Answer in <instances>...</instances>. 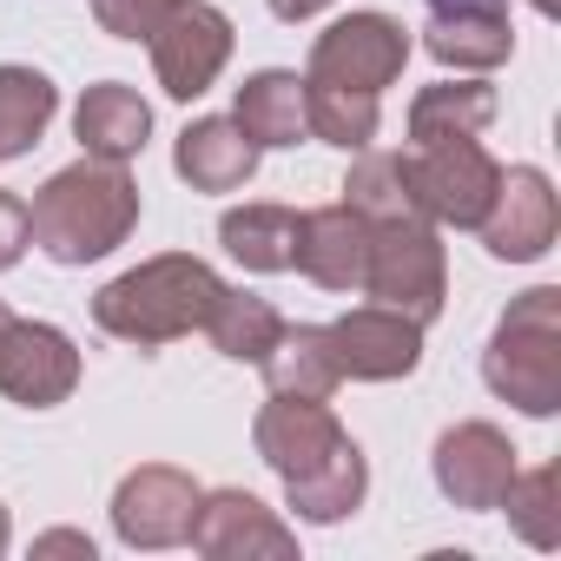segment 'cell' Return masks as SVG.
Returning a JSON list of instances; mask_svg holds the SVG:
<instances>
[{
	"instance_id": "29",
	"label": "cell",
	"mask_w": 561,
	"mask_h": 561,
	"mask_svg": "<svg viewBox=\"0 0 561 561\" xmlns=\"http://www.w3.org/2000/svg\"><path fill=\"white\" fill-rule=\"evenodd\" d=\"M34 244V225H27V198L0 185V271H14Z\"/></svg>"
},
{
	"instance_id": "7",
	"label": "cell",
	"mask_w": 561,
	"mask_h": 561,
	"mask_svg": "<svg viewBox=\"0 0 561 561\" xmlns=\"http://www.w3.org/2000/svg\"><path fill=\"white\" fill-rule=\"evenodd\" d=\"M410 179H416V198H423L430 225L476 231L495 205L502 165L489 159L482 139H436V146H410Z\"/></svg>"
},
{
	"instance_id": "28",
	"label": "cell",
	"mask_w": 561,
	"mask_h": 561,
	"mask_svg": "<svg viewBox=\"0 0 561 561\" xmlns=\"http://www.w3.org/2000/svg\"><path fill=\"white\" fill-rule=\"evenodd\" d=\"M172 8H179V0H93V21L113 41H152Z\"/></svg>"
},
{
	"instance_id": "26",
	"label": "cell",
	"mask_w": 561,
	"mask_h": 561,
	"mask_svg": "<svg viewBox=\"0 0 561 561\" xmlns=\"http://www.w3.org/2000/svg\"><path fill=\"white\" fill-rule=\"evenodd\" d=\"M305 126H311V139H324L337 152H364L377 139V126H383V106H377V93L305 80Z\"/></svg>"
},
{
	"instance_id": "5",
	"label": "cell",
	"mask_w": 561,
	"mask_h": 561,
	"mask_svg": "<svg viewBox=\"0 0 561 561\" xmlns=\"http://www.w3.org/2000/svg\"><path fill=\"white\" fill-rule=\"evenodd\" d=\"M364 298L430 324L443 318L449 298V257L430 218H397V225H370V257H364Z\"/></svg>"
},
{
	"instance_id": "19",
	"label": "cell",
	"mask_w": 561,
	"mask_h": 561,
	"mask_svg": "<svg viewBox=\"0 0 561 561\" xmlns=\"http://www.w3.org/2000/svg\"><path fill=\"white\" fill-rule=\"evenodd\" d=\"M231 119H238V133H244L257 152H277V146L311 139V126H305V80H298V73H285V67L251 73V80L238 87Z\"/></svg>"
},
{
	"instance_id": "23",
	"label": "cell",
	"mask_w": 561,
	"mask_h": 561,
	"mask_svg": "<svg viewBox=\"0 0 561 561\" xmlns=\"http://www.w3.org/2000/svg\"><path fill=\"white\" fill-rule=\"evenodd\" d=\"M218 244L244 271H291L298 251V211L291 205H231L218 218Z\"/></svg>"
},
{
	"instance_id": "18",
	"label": "cell",
	"mask_w": 561,
	"mask_h": 561,
	"mask_svg": "<svg viewBox=\"0 0 561 561\" xmlns=\"http://www.w3.org/2000/svg\"><path fill=\"white\" fill-rule=\"evenodd\" d=\"M172 172L192 192H238L257 172V146L238 133V119H192L172 146Z\"/></svg>"
},
{
	"instance_id": "25",
	"label": "cell",
	"mask_w": 561,
	"mask_h": 561,
	"mask_svg": "<svg viewBox=\"0 0 561 561\" xmlns=\"http://www.w3.org/2000/svg\"><path fill=\"white\" fill-rule=\"evenodd\" d=\"M205 337L231 357V364H264V351L285 337V318H277V305L271 298H257V291H218V305H211V318H205Z\"/></svg>"
},
{
	"instance_id": "20",
	"label": "cell",
	"mask_w": 561,
	"mask_h": 561,
	"mask_svg": "<svg viewBox=\"0 0 561 561\" xmlns=\"http://www.w3.org/2000/svg\"><path fill=\"white\" fill-rule=\"evenodd\" d=\"M257 370H264L271 397H311V403H331V397H337V383H344V370H337V357H331L324 324H285V337L264 351V364H257Z\"/></svg>"
},
{
	"instance_id": "32",
	"label": "cell",
	"mask_w": 561,
	"mask_h": 561,
	"mask_svg": "<svg viewBox=\"0 0 561 561\" xmlns=\"http://www.w3.org/2000/svg\"><path fill=\"white\" fill-rule=\"evenodd\" d=\"M8 535H14V528H8V508H0V554H8Z\"/></svg>"
},
{
	"instance_id": "21",
	"label": "cell",
	"mask_w": 561,
	"mask_h": 561,
	"mask_svg": "<svg viewBox=\"0 0 561 561\" xmlns=\"http://www.w3.org/2000/svg\"><path fill=\"white\" fill-rule=\"evenodd\" d=\"M344 205L364 218V225H397V218H430L423 198H416V179H410V152H357L351 179H344Z\"/></svg>"
},
{
	"instance_id": "11",
	"label": "cell",
	"mask_w": 561,
	"mask_h": 561,
	"mask_svg": "<svg viewBox=\"0 0 561 561\" xmlns=\"http://www.w3.org/2000/svg\"><path fill=\"white\" fill-rule=\"evenodd\" d=\"M185 541L211 561H257V554L291 561L298 554V528L277 522V508H264L251 489H205Z\"/></svg>"
},
{
	"instance_id": "10",
	"label": "cell",
	"mask_w": 561,
	"mask_h": 561,
	"mask_svg": "<svg viewBox=\"0 0 561 561\" xmlns=\"http://www.w3.org/2000/svg\"><path fill=\"white\" fill-rule=\"evenodd\" d=\"M198 482L172 462H139L119 489H113V535L126 548H179L192 535L198 515Z\"/></svg>"
},
{
	"instance_id": "6",
	"label": "cell",
	"mask_w": 561,
	"mask_h": 561,
	"mask_svg": "<svg viewBox=\"0 0 561 561\" xmlns=\"http://www.w3.org/2000/svg\"><path fill=\"white\" fill-rule=\"evenodd\" d=\"M410 47H416V41H410V27H403L397 14L364 8V14L331 21V27L311 41L305 80H324V87H351V93H377V100H383V87L403 80Z\"/></svg>"
},
{
	"instance_id": "9",
	"label": "cell",
	"mask_w": 561,
	"mask_h": 561,
	"mask_svg": "<svg viewBox=\"0 0 561 561\" xmlns=\"http://www.w3.org/2000/svg\"><path fill=\"white\" fill-rule=\"evenodd\" d=\"M146 47H152L159 87H165L172 100H198V93H211V80H218L225 60H231V21L211 8V0H179Z\"/></svg>"
},
{
	"instance_id": "27",
	"label": "cell",
	"mask_w": 561,
	"mask_h": 561,
	"mask_svg": "<svg viewBox=\"0 0 561 561\" xmlns=\"http://www.w3.org/2000/svg\"><path fill=\"white\" fill-rule=\"evenodd\" d=\"M495 508H508V528H515L528 548H561V462L515 469Z\"/></svg>"
},
{
	"instance_id": "2",
	"label": "cell",
	"mask_w": 561,
	"mask_h": 561,
	"mask_svg": "<svg viewBox=\"0 0 561 561\" xmlns=\"http://www.w3.org/2000/svg\"><path fill=\"white\" fill-rule=\"evenodd\" d=\"M225 291V277L192 257V251H159L133 271H119L113 285H100L93 298V324L119 344H139V351H159V344H179L192 331H205L211 305Z\"/></svg>"
},
{
	"instance_id": "24",
	"label": "cell",
	"mask_w": 561,
	"mask_h": 561,
	"mask_svg": "<svg viewBox=\"0 0 561 561\" xmlns=\"http://www.w3.org/2000/svg\"><path fill=\"white\" fill-rule=\"evenodd\" d=\"M60 113V87L41 67H0V159H21Z\"/></svg>"
},
{
	"instance_id": "3",
	"label": "cell",
	"mask_w": 561,
	"mask_h": 561,
	"mask_svg": "<svg viewBox=\"0 0 561 561\" xmlns=\"http://www.w3.org/2000/svg\"><path fill=\"white\" fill-rule=\"evenodd\" d=\"M27 225H34V244L54 264H93V257H106V251H119L133 238V225H139V185L113 159L60 165L34 192Z\"/></svg>"
},
{
	"instance_id": "12",
	"label": "cell",
	"mask_w": 561,
	"mask_h": 561,
	"mask_svg": "<svg viewBox=\"0 0 561 561\" xmlns=\"http://www.w3.org/2000/svg\"><path fill=\"white\" fill-rule=\"evenodd\" d=\"M476 231H482V251L502 257V264L548 257V244L561 231V198H554L548 172L541 165H508L502 185H495V205H489V218Z\"/></svg>"
},
{
	"instance_id": "33",
	"label": "cell",
	"mask_w": 561,
	"mask_h": 561,
	"mask_svg": "<svg viewBox=\"0 0 561 561\" xmlns=\"http://www.w3.org/2000/svg\"><path fill=\"white\" fill-rule=\"evenodd\" d=\"M528 8H535V14H554V8H561V0H528Z\"/></svg>"
},
{
	"instance_id": "17",
	"label": "cell",
	"mask_w": 561,
	"mask_h": 561,
	"mask_svg": "<svg viewBox=\"0 0 561 561\" xmlns=\"http://www.w3.org/2000/svg\"><path fill=\"white\" fill-rule=\"evenodd\" d=\"M73 139L87 146V159L126 165V159H139L146 139H152V106H146L126 80H100V87H87L80 106H73Z\"/></svg>"
},
{
	"instance_id": "31",
	"label": "cell",
	"mask_w": 561,
	"mask_h": 561,
	"mask_svg": "<svg viewBox=\"0 0 561 561\" xmlns=\"http://www.w3.org/2000/svg\"><path fill=\"white\" fill-rule=\"evenodd\" d=\"M331 0H271V14L277 21H311V14H324Z\"/></svg>"
},
{
	"instance_id": "30",
	"label": "cell",
	"mask_w": 561,
	"mask_h": 561,
	"mask_svg": "<svg viewBox=\"0 0 561 561\" xmlns=\"http://www.w3.org/2000/svg\"><path fill=\"white\" fill-rule=\"evenodd\" d=\"M34 554H80V561H93V535H80V528H47V535L34 541Z\"/></svg>"
},
{
	"instance_id": "22",
	"label": "cell",
	"mask_w": 561,
	"mask_h": 561,
	"mask_svg": "<svg viewBox=\"0 0 561 561\" xmlns=\"http://www.w3.org/2000/svg\"><path fill=\"white\" fill-rule=\"evenodd\" d=\"M495 119V87L489 80H436L410 100V139L436 146V139H476Z\"/></svg>"
},
{
	"instance_id": "16",
	"label": "cell",
	"mask_w": 561,
	"mask_h": 561,
	"mask_svg": "<svg viewBox=\"0 0 561 561\" xmlns=\"http://www.w3.org/2000/svg\"><path fill=\"white\" fill-rule=\"evenodd\" d=\"M364 257H370V225L337 198L318 211H298V251L291 271H305L324 291H364Z\"/></svg>"
},
{
	"instance_id": "13",
	"label": "cell",
	"mask_w": 561,
	"mask_h": 561,
	"mask_svg": "<svg viewBox=\"0 0 561 561\" xmlns=\"http://www.w3.org/2000/svg\"><path fill=\"white\" fill-rule=\"evenodd\" d=\"M324 337H331L337 370L357 383H397L423 364V324L390 305H357L337 324H324Z\"/></svg>"
},
{
	"instance_id": "4",
	"label": "cell",
	"mask_w": 561,
	"mask_h": 561,
	"mask_svg": "<svg viewBox=\"0 0 561 561\" xmlns=\"http://www.w3.org/2000/svg\"><path fill=\"white\" fill-rule=\"evenodd\" d=\"M482 383L515 403L522 416H554L561 410V291L535 285L508 298L495 318V337L482 351Z\"/></svg>"
},
{
	"instance_id": "34",
	"label": "cell",
	"mask_w": 561,
	"mask_h": 561,
	"mask_svg": "<svg viewBox=\"0 0 561 561\" xmlns=\"http://www.w3.org/2000/svg\"><path fill=\"white\" fill-rule=\"evenodd\" d=\"M0 311H8V298H0Z\"/></svg>"
},
{
	"instance_id": "8",
	"label": "cell",
	"mask_w": 561,
	"mask_h": 561,
	"mask_svg": "<svg viewBox=\"0 0 561 561\" xmlns=\"http://www.w3.org/2000/svg\"><path fill=\"white\" fill-rule=\"evenodd\" d=\"M80 383V351L60 324L0 311V397L21 410H54Z\"/></svg>"
},
{
	"instance_id": "15",
	"label": "cell",
	"mask_w": 561,
	"mask_h": 561,
	"mask_svg": "<svg viewBox=\"0 0 561 561\" xmlns=\"http://www.w3.org/2000/svg\"><path fill=\"white\" fill-rule=\"evenodd\" d=\"M423 54L456 67V73H489L515 54V27H508V0H430V27H423Z\"/></svg>"
},
{
	"instance_id": "1",
	"label": "cell",
	"mask_w": 561,
	"mask_h": 561,
	"mask_svg": "<svg viewBox=\"0 0 561 561\" xmlns=\"http://www.w3.org/2000/svg\"><path fill=\"white\" fill-rule=\"evenodd\" d=\"M257 456L271 462V476L285 482L291 508L305 522H344L364 508L370 495V462L351 443V430L331 416V403L311 397H271L251 423Z\"/></svg>"
},
{
	"instance_id": "14",
	"label": "cell",
	"mask_w": 561,
	"mask_h": 561,
	"mask_svg": "<svg viewBox=\"0 0 561 561\" xmlns=\"http://www.w3.org/2000/svg\"><path fill=\"white\" fill-rule=\"evenodd\" d=\"M430 469H436V489H443L456 508H476V515H482V508L502 502V489H508V476H515L522 462H515V443H508L495 423H456V430L436 436Z\"/></svg>"
}]
</instances>
